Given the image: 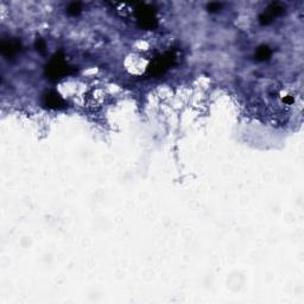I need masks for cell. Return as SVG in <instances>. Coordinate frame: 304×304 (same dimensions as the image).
<instances>
[{
	"label": "cell",
	"instance_id": "8",
	"mask_svg": "<svg viewBox=\"0 0 304 304\" xmlns=\"http://www.w3.org/2000/svg\"><path fill=\"white\" fill-rule=\"evenodd\" d=\"M81 10H82V8H81V3H71V4L68 6L67 12L69 13L70 16H77L78 13L81 12Z\"/></svg>",
	"mask_w": 304,
	"mask_h": 304
},
{
	"label": "cell",
	"instance_id": "2",
	"mask_svg": "<svg viewBox=\"0 0 304 304\" xmlns=\"http://www.w3.org/2000/svg\"><path fill=\"white\" fill-rule=\"evenodd\" d=\"M175 63H176L175 51L169 50L164 52L163 55H161V56L156 57L155 60L149 64L146 73H148L150 76H155V77L162 76V75H164Z\"/></svg>",
	"mask_w": 304,
	"mask_h": 304
},
{
	"label": "cell",
	"instance_id": "7",
	"mask_svg": "<svg viewBox=\"0 0 304 304\" xmlns=\"http://www.w3.org/2000/svg\"><path fill=\"white\" fill-rule=\"evenodd\" d=\"M271 55H272L271 49L267 47V45H261V47L258 48L256 51V60L259 62L267 61L271 57Z\"/></svg>",
	"mask_w": 304,
	"mask_h": 304
},
{
	"label": "cell",
	"instance_id": "9",
	"mask_svg": "<svg viewBox=\"0 0 304 304\" xmlns=\"http://www.w3.org/2000/svg\"><path fill=\"white\" fill-rule=\"evenodd\" d=\"M35 47H36V49H37V50L39 52H41V54H44V52H45V48H47V47H45V42L42 38H37V39H36Z\"/></svg>",
	"mask_w": 304,
	"mask_h": 304
},
{
	"label": "cell",
	"instance_id": "10",
	"mask_svg": "<svg viewBox=\"0 0 304 304\" xmlns=\"http://www.w3.org/2000/svg\"><path fill=\"white\" fill-rule=\"evenodd\" d=\"M207 8H208V11L215 12L221 8V4H219V3H211V4H209Z\"/></svg>",
	"mask_w": 304,
	"mask_h": 304
},
{
	"label": "cell",
	"instance_id": "4",
	"mask_svg": "<svg viewBox=\"0 0 304 304\" xmlns=\"http://www.w3.org/2000/svg\"><path fill=\"white\" fill-rule=\"evenodd\" d=\"M284 12H285V10H284L282 5L278 4V3H272V4H271L269 8H267L265 11H264L259 16L260 24H263V25L270 24V23L272 22L274 18L282 16Z\"/></svg>",
	"mask_w": 304,
	"mask_h": 304
},
{
	"label": "cell",
	"instance_id": "1",
	"mask_svg": "<svg viewBox=\"0 0 304 304\" xmlns=\"http://www.w3.org/2000/svg\"><path fill=\"white\" fill-rule=\"evenodd\" d=\"M76 73V68L68 63L62 51L55 54L45 67V75L51 81H58Z\"/></svg>",
	"mask_w": 304,
	"mask_h": 304
},
{
	"label": "cell",
	"instance_id": "5",
	"mask_svg": "<svg viewBox=\"0 0 304 304\" xmlns=\"http://www.w3.org/2000/svg\"><path fill=\"white\" fill-rule=\"evenodd\" d=\"M42 101H43V105L47 109L50 110H61L64 109L65 106H67V104H65V101L63 100V97H62L60 94L56 93V91L50 90L47 91V93H44L43 97H42Z\"/></svg>",
	"mask_w": 304,
	"mask_h": 304
},
{
	"label": "cell",
	"instance_id": "3",
	"mask_svg": "<svg viewBox=\"0 0 304 304\" xmlns=\"http://www.w3.org/2000/svg\"><path fill=\"white\" fill-rule=\"evenodd\" d=\"M135 16L140 28L151 30L158 25L156 12L151 6L146 4H137L135 8Z\"/></svg>",
	"mask_w": 304,
	"mask_h": 304
},
{
	"label": "cell",
	"instance_id": "6",
	"mask_svg": "<svg viewBox=\"0 0 304 304\" xmlns=\"http://www.w3.org/2000/svg\"><path fill=\"white\" fill-rule=\"evenodd\" d=\"M21 42L17 39H10V41H3L0 43V51L6 57L15 56L17 52L21 51Z\"/></svg>",
	"mask_w": 304,
	"mask_h": 304
}]
</instances>
